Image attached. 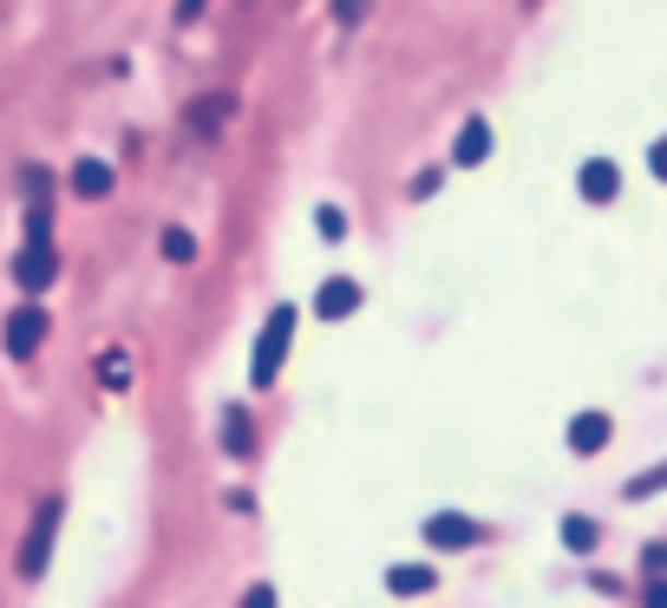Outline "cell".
Here are the masks:
<instances>
[{"mask_svg":"<svg viewBox=\"0 0 667 608\" xmlns=\"http://www.w3.org/2000/svg\"><path fill=\"white\" fill-rule=\"evenodd\" d=\"M288 341H295V308H275L262 321V334H255V354H249V380L255 386H275V373L288 360Z\"/></svg>","mask_w":667,"mask_h":608,"instance_id":"1","label":"cell"},{"mask_svg":"<svg viewBox=\"0 0 667 608\" xmlns=\"http://www.w3.org/2000/svg\"><path fill=\"white\" fill-rule=\"evenodd\" d=\"M59 498H46L39 511H33V524H26V544H20V583H39L46 576V563H52V537H59Z\"/></svg>","mask_w":667,"mask_h":608,"instance_id":"2","label":"cell"},{"mask_svg":"<svg viewBox=\"0 0 667 608\" xmlns=\"http://www.w3.org/2000/svg\"><path fill=\"white\" fill-rule=\"evenodd\" d=\"M39 341H46V308H39V301L13 308V314H7V327H0V347H7L13 360H33V354H39Z\"/></svg>","mask_w":667,"mask_h":608,"instance_id":"3","label":"cell"},{"mask_svg":"<svg viewBox=\"0 0 667 608\" xmlns=\"http://www.w3.org/2000/svg\"><path fill=\"white\" fill-rule=\"evenodd\" d=\"M52 275H59V255H52V242H46V236H26V249L13 255V282L39 295V288H46Z\"/></svg>","mask_w":667,"mask_h":608,"instance_id":"4","label":"cell"},{"mask_svg":"<svg viewBox=\"0 0 667 608\" xmlns=\"http://www.w3.org/2000/svg\"><path fill=\"white\" fill-rule=\"evenodd\" d=\"M314 314H321V321H347V314H360V282L327 275V282L314 288Z\"/></svg>","mask_w":667,"mask_h":608,"instance_id":"5","label":"cell"},{"mask_svg":"<svg viewBox=\"0 0 667 608\" xmlns=\"http://www.w3.org/2000/svg\"><path fill=\"white\" fill-rule=\"evenodd\" d=\"M576 190H583V203H596V210H603V203H616V196H622V170H616L609 157H589V164H583V177H576Z\"/></svg>","mask_w":667,"mask_h":608,"instance_id":"6","label":"cell"},{"mask_svg":"<svg viewBox=\"0 0 667 608\" xmlns=\"http://www.w3.org/2000/svg\"><path fill=\"white\" fill-rule=\"evenodd\" d=\"M426 544L432 550H465V544H478V524L458 517V511H439V517H426Z\"/></svg>","mask_w":667,"mask_h":608,"instance_id":"7","label":"cell"},{"mask_svg":"<svg viewBox=\"0 0 667 608\" xmlns=\"http://www.w3.org/2000/svg\"><path fill=\"white\" fill-rule=\"evenodd\" d=\"M603 445H609V413H576L570 419V452L576 458H596Z\"/></svg>","mask_w":667,"mask_h":608,"instance_id":"8","label":"cell"},{"mask_svg":"<svg viewBox=\"0 0 667 608\" xmlns=\"http://www.w3.org/2000/svg\"><path fill=\"white\" fill-rule=\"evenodd\" d=\"M485 157H491V124H485V118H465V131H458V144H452V164L472 170V164H485Z\"/></svg>","mask_w":667,"mask_h":608,"instance_id":"9","label":"cell"},{"mask_svg":"<svg viewBox=\"0 0 667 608\" xmlns=\"http://www.w3.org/2000/svg\"><path fill=\"white\" fill-rule=\"evenodd\" d=\"M229 105H236L229 92H210V98H196V105H190V131H196V138H216V131H223V118H229Z\"/></svg>","mask_w":667,"mask_h":608,"instance_id":"10","label":"cell"},{"mask_svg":"<svg viewBox=\"0 0 667 608\" xmlns=\"http://www.w3.org/2000/svg\"><path fill=\"white\" fill-rule=\"evenodd\" d=\"M105 190H111V164H98V157H79V164H72V196L98 203Z\"/></svg>","mask_w":667,"mask_h":608,"instance_id":"11","label":"cell"},{"mask_svg":"<svg viewBox=\"0 0 667 608\" xmlns=\"http://www.w3.org/2000/svg\"><path fill=\"white\" fill-rule=\"evenodd\" d=\"M432 583H439V576H432L426 563H393V570H386V589H393V596H426Z\"/></svg>","mask_w":667,"mask_h":608,"instance_id":"12","label":"cell"},{"mask_svg":"<svg viewBox=\"0 0 667 608\" xmlns=\"http://www.w3.org/2000/svg\"><path fill=\"white\" fill-rule=\"evenodd\" d=\"M223 452H229V458H249V452H255V432H249V413H236V406L223 413Z\"/></svg>","mask_w":667,"mask_h":608,"instance_id":"13","label":"cell"},{"mask_svg":"<svg viewBox=\"0 0 667 608\" xmlns=\"http://www.w3.org/2000/svg\"><path fill=\"white\" fill-rule=\"evenodd\" d=\"M563 544L570 550H596V517H563Z\"/></svg>","mask_w":667,"mask_h":608,"instance_id":"14","label":"cell"},{"mask_svg":"<svg viewBox=\"0 0 667 608\" xmlns=\"http://www.w3.org/2000/svg\"><path fill=\"white\" fill-rule=\"evenodd\" d=\"M164 255L170 262H196V236L190 229H164Z\"/></svg>","mask_w":667,"mask_h":608,"instance_id":"15","label":"cell"},{"mask_svg":"<svg viewBox=\"0 0 667 608\" xmlns=\"http://www.w3.org/2000/svg\"><path fill=\"white\" fill-rule=\"evenodd\" d=\"M98 380H105L111 393H118V386H131V360H124V354H105V360H98Z\"/></svg>","mask_w":667,"mask_h":608,"instance_id":"16","label":"cell"},{"mask_svg":"<svg viewBox=\"0 0 667 608\" xmlns=\"http://www.w3.org/2000/svg\"><path fill=\"white\" fill-rule=\"evenodd\" d=\"M655 491H667V465H655V472H642V478L629 485V498H655Z\"/></svg>","mask_w":667,"mask_h":608,"instance_id":"17","label":"cell"},{"mask_svg":"<svg viewBox=\"0 0 667 608\" xmlns=\"http://www.w3.org/2000/svg\"><path fill=\"white\" fill-rule=\"evenodd\" d=\"M314 223H321V236H327V242H341V236H347V216H341L334 203H321V216H314Z\"/></svg>","mask_w":667,"mask_h":608,"instance_id":"18","label":"cell"},{"mask_svg":"<svg viewBox=\"0 0 667 608\" xmlns=\"http://www.w3.org/2000/svg\"><path fill=\"white\" fill-rule=\"evenodd\" d=\"M360 13H367V0H334V20H341V26H354Z\"/></svg>","mask_w":667,"mask_h":608,"instance_id":"19","label":"cell"},{"mask_svg":"<svg viewBox=\"0 0 667 608\" xmlns=\"http://www.w3.org/2000/svg\"><path fill=\"white\" fill-rule=\"evenodd\" d=\"M648 170L667 183V138H655V151H648Z\"/></svg>","mask_w":667,"mask_h":608,"instance_id":"20","label":"cell"},{"mask_svg":"<svg viewBox=\"0 0 667 608\" xmlns=\"http://www.w3.org/2000/svg\"><path fill=\"white\" fill-rule=\"evenodd\" d=\"M203 7H210V0H177V26H190V20H196Z\"/></svg>","mask_w":667,"mask_h":608,"instance_id":"21","label":"cell"},{"mask_svg":"<svg viewBox=\"0 0 667 608\" xmlns=\"http://www.w3.org/2000/svg\"><path fill=\"white\" fill-rule=\"evenodd\" d=\"M648 570H667V544H648Z\"/></svg>","mask_w":667,"mask_h":608,"instance_id":"22","label":"cell"},{"mask_svg":"<svg viewBox=\"0 0 667 608\" xmlns=\"http://www.w3.org/2000/svg\"><path fill=\"white\" fill-rule=\"evenodd\" d=\"M648 603H655V608H667V583H648Z\"/></svg>","mask_w":667,"mask_h":608,"instance_id":"23","label":"cell"}]
</instances>
